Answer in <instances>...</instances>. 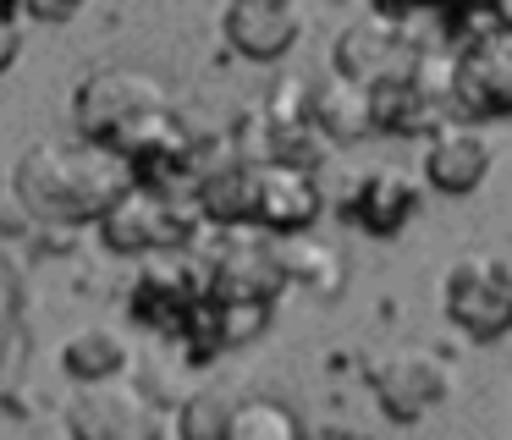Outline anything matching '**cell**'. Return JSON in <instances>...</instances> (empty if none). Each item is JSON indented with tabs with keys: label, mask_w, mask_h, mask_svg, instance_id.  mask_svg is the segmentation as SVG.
I'll return each mask as SVG.
<instances>
[{
	"label": "cell",
	"mask_w": 512,
	"mask_h": 440,
	"mask_svg": "<svg viewBox=\"0 0 512 440\" xmlns=\"http://www.w3.org/2000/svg\"><path fill=\"white\" fill-rule=\"evenodd\" d=\"M221 33L243 61H281L303 33V11L292 0H232L221 11Z\"/></svg>",
	"instance_id": "obj_14"
},
{
	"label": "cell",
	"mask_w": 512,
	"mask_h": 440,
	"mask_svg": "<svg viewBox=\"0 0 512 440\" xmlns=\"http://www.w3.org/2000/svg\"><path fill=\"white\" fill-rule=\"evenodd\" d=\"M23 55V11L0 0V72Z\"/></svg>",
	"instance_id": "obj_23"
},
{
	"label": "cell",
	"mask_w": 512,
	"mask_h": 440,
	"mask_svg": "<svg viewBox=\"0 0 512 440\" xmlns=\"http://www.w3.org/2000/svg\"><path fill=\"white\" fill-rule=\"evenodd\" d=\"M204 292L226 297V303H265L287 292V264H281V242L265 231H221L210 253H204Z\"/></svg>",
	"instance_id": "obj_5"
},
{
	"label": "cell",
	"mask_w": 512,
	"mask_h": 440,
	"mask_svg": "<svg viewBox=\"0 0 512 440\" xmlns=\"http://www.w3.org/2000/svg\"><path fill=\"white\" fill-rule=\"evenodd\" d=\"M23 17H34V22H67V17H78V6H28Z\"/></svg>",
	"instance_id": "obj_24"
},
{
	"label": "cell",
	"mask_w": 512,
	"mask_h": 440,
	"mask_svg": "<svg viewBox=\"0 0 512 440\" xmlns=\"http://www.w3.org/2000/svg\"><path fill=\"white\" fill-rule=\"evenodd\" d=\"M369 391H375V402L386 418L413 424V418H424L430 407L446 402L452 369H446V358L430 347H391L369 363Z\"/></svg>",
	"instance_id": "obj_7"
},
{
	"label": "cell",
	"mask_w": 512,
	"mask_h": 440,
	"mask_svg": "<svg viewBox=\"0 0 512 440\" xmlns=\"http://www.w3.org/2000/svg\"><path fill=\"white\" fill-rule=\"evenodd\" d=\"M193 209H199V220H210L221 231H254V165L232 160L221 171H210L193 187Z\"/></svg>",
	"instance_id": "obj_16"
},
{
	"label": "cell",
	"mask_w": 512,
	"mask_h": 440,
	"mask_svg": "<svg viewBox=\"0 0 512 440\" xmlns=\"http://www.w3.org/2000/svg\"><path fill=\"white\" fill-rule=\"evenodd\" d=\"M232 402H237V396L215 391V385H204V391H188V396H182V407L171 413V435H177V440H226V418H232Z\"/></svg>",
	"instance_id": "obj_21"
},
{
	"label": "cell",
	"mask_w": 512,
	"mask_h": 440,
	"mask_svg": "<svg viewBox=\"0 0 512 440\" xmlns=\"http://www.w3.org/2000/svg\"><path fill=\"white\" fill-rule=\"evenodd\" d=\"M160 110H171V94L155 72H138V66H100L78 83L72 94V121L89 143L105 149H122L144 121H155Z\"/></svg>",
	"instance_id": "obj_2"
},
{
	"label": "cell",
	"mask_w": 512,
	"mask_h": 440,
	"mask_svg": "<svg viewBox=\"0 0 512 440\" xmlns=\"http://www.w3.org/2000/svg\"><path fill=\"white\" fill-rule=\"evenodd\" d=\"M408 66H413V55H408V44H402L391 11H364V17H353L331 44V72L347 77V83H358V88L391 83V77H402Z\"/></svg>",
	"instance_id": "obj_9"
},
{
	"label": "cell",
	"mask_w": 512,
	"mask_h": 440,
	"mask_svg": "<svg viewBox=\"0 0 512 440\" xmlns=\"http://www.w3.org/2000/svg\"><path fill=\"white\" fill-rule=\"evenodd\" d=\"M67 435L72 440H171V424L160 402L133 380L78 385L67 402Z\"/></svg>",
	"instance_id": "obj_6"
},
{
	"label": "cell",
	"mask_w": 512,
	"mask_h": 440,
	"mask_svg": "<svg viewBox=\"0 0 512 440\" xmlns=\"http://www.w3.org/2000/svg\"><path fill=\"white\" fill-rule=\"evenodd\" d=\"M446 314L468 341H501L512 330V259L496 248H474L446 270Z\"/></svg>",
	"instance_id": "obj_4"
},
{
	"label": "cell",
	"mask_w": 512,
	"mask_h": 440,
	"mask_svg": "<svg viewBox=\"0 0 512 440\" xmlns=\"http://www.w3.org/2000/svg\"><path fill=\"white\" fill-rule=\"evenodd\" d=\"M342 215L369 237H397L413 215H419V182L402 165H375L353 182V193L342 198Z\"/></svg>",
	"instance_id": "obj_13"
},
{
	"label": "cell",
	"mask_w": 512,
	"mask_h": 440,
	"mask_svg": "<svg viewBox=\"0 0 512 440\" xmlns=\"http://www.w3.org/2000/svg\"><path fill=\"white\" fill-rule=\"evenodd\" d=\"M281 264H287V286H303L314 297H336L347 286V253L314 231L281 242Z\"/></svg>",
	"instance_id": "obj_18"
},
{
	"label": "cell",
	"mask_w": 512,
	"mask_h": 440,
	"mask_svg": "<svg viewBox=\"0 0 512 440\" xmlns=\"http://www.w3.org/2000/svg\"><path fill=\"white\" fill-rule=\"evenodd\" d=\"M61 369L78 385H105L127 374V341L111 325H83L61 341Z\"/></svg>",
	"instance_id": "obj_19"
},
{
	"label": "cell",
	"mask_w": 512,
	"mask_h": 440,
	"mask_svg": "<svg viewBox=\"0 0 512 440\" xmlns=\"http://www.w3.org/2000/svg\"><path fill=\"white\" fill-rule=\"evenodd\" d=\"M94 226H100L105 248L127 253V259H138V253H177V248H188L193 231H199V209H193V198H182V193L127 187Z\"/></svg>",
	"instance_id": "obj_3"
},
{
	"label": "cell",
	"mask_w": 512,
	"mask_h": 440,
	"mask_svg": "<svg viewBox=\"0 0 512 440\" xmlns=\"http://www.w3.org/2000/svg\"><path fill=\"white\" fill-rule=\"evenodd\" d=\"M485 176H490V138L474 121H441L424 143V182L446 198H463Z\"/></svg>",
	"instance_id": "obj_12"
},
{
	"label": "cell",
	"mask_w": 512,
	"mask_h": 440,
	"mask_svg": "<svg viewBox=\"0 0 512 440\" xmlns=\"http://www.w3.org/2000/svg\"><path fill=\"white\" fill-rule=\"evenodd\" d=\"M314 440H369V435H364V429H320Z\"/></svg>",
	"instance_id": "obj_25"
},
{
	"label": "cell",
	"mask_w": 512,
	"mask_h": 440,
	"mask_svg": "<svg viewBox=\"0 0 512 440\" xmlns=\"http://www.w3.org/2000/svg\"><path fill=\"white\" fill-rule=\"evenodd\" d=\"M226 440H314V435L276 396H237L232 418H226Z\"/></svg>",
	"instance_id": "obj_20"
},
{
	"label": "cell",
	"mask_w": 512,
	"mask_h": 440,
	"mask_svg": "<svg viewBox=\"0 0 512 440\" xmlns=\"http://www.w3.org/2000/svg\"><path fill=\"white\" fill-rule=\"evenodd\" d=\"M259 116L276 121V127H314V77H303V72L276 77Z\"/></svg>",
	"instance_id": "obj_22"
},
{
	"label": "cell",
	"mask_w": 512,
	"mask_h": 440,
	"mask_svg": "<svg viewBox=\"0 0 512 440\" xmlns=\"http://www.w3.org/2000/svg\"><path fill=\"white\" fill-rule=\"evenodd\" d=\"M127 187H133L127 160L89 138H39L12 165L17 204L34 220H56V226L100 220Z\"/></svg>",
	"instance_id": "obj_1"
},
{
	"label": "cell",
	"mask_w": 512,
	"mask_h": 440,
	"mask_svg": "<svg viewBox=\"0 0 512 440\" xmlns=\"http://www.w3.org/2000/svg\"><path fill=\"white\" fill-rule=\"evenodd\" d=\"M204 303V264H149L127 292V314L155 336H177L188 314Z\"/></svg>",
	"instance_id": "obj_11"
},
{
	"label": "cell",
	"mask_w": 512,
	"mask_h": 440,
	"mask_svg": "<svg viewBox=\"0 0 512 440\" xmlns=\"http://www.w3.org/2000/svg\"><path fill=\"white\" fill-rule=\"evenodd\" d=\"M369 121H375V132H386V138H424V132H435L441 121H452L435 99H424L419 88H413V77H391V83H375L369 88Z\"/></svg>",
	"instance_id": "obj_15"
},
{
	"label": "cell",
	"mask_w": 512,
	"mask_h": 440,
	"mask_svg": "<svg viewBox=\"0 0 512 440\" xmlns=\"http://www.w3.org/2000/svg\"><path fill=\"white\" fill-rule=\"evenodd\" d=\"M512 116V28L452 55V121Z\"/></svg>",
	"instance_id": "obj_8"
},
{
	"label": "cell",
	"mask_w": 512,
	"mask_h": 440,
	"mask_svg": "<svg viewBox=\"0 0 512 440\" xmlns=\"http://www.w3.org/2000/svg\"><path fill=\"white\" fill-rule=\"evenodd\" d=\"M325 209L320 176L309 165H254V231L287 242L314 231Z\"/></svg>",
	"instance_id": "obj_10"
},
{
	"label": "cell",
	"mask_w": 512,
	"mask_h": 440,
	"mask_svg": "<svg viewBox=\"0 0 512 440\" xmlns=\"http://www.w3.org/2000/svg\"><path fill=\"white\" fill-rule=\"evenodd\" d=\"M314 132H320L325 143H358L375 132V121H369V88L347 83V77H320L314 83Z\"/></svg>",
	"instance_id": "obj_17"
}]
</instances>
